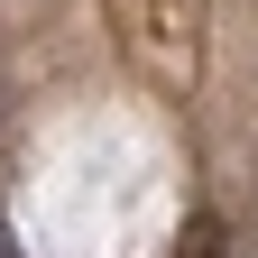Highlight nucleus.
Returning a JSON list of instances; mask_svg holds the SVG:
<instances>
[{
  "mask_svg": "<svg viewBox=\"0 0 258 258\" xmlns=\"http://www.w3.org/2000/svg\"><path fill=\"white\" fill-rule=\"evenodd\" d=\"M0 258H19V249H10V240H0Z\"/></svg>",
  "mask_w": 258,
  "mask_h": 258,
  "instance_id": "f257e3e1",
  "label": "nucleus"
}]
</instances>
